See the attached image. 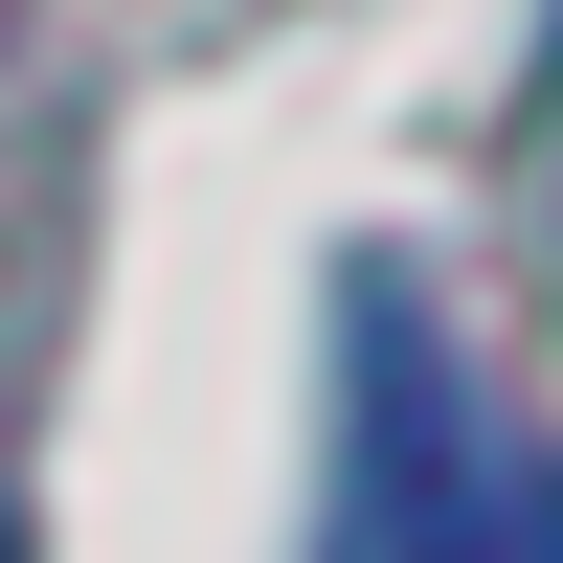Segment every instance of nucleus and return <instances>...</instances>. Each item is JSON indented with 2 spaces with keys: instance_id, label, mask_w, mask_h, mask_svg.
<instances>
[{
  "instance_id": "2",
  "label": "nucleus",
  "mask_w": 563,
  "mask_h": 563,
  "mask_svg": "<svg viewBox=\"0 0 563 563\" xmlns=\"http://www.w3.org/2000/svg\"><path fill=\"white\" fill-rule=\"evenodd\" d=\"M0 563H23V519H0Z\"/></svg>"
},
{
  "instance_id": "1",
  "label": "nucleus",
  "mask_w": 563,
  "mask_h": 563,
  "mask_svg": "<svg viewBox=\"0 0 563 563\" xmlns=\"http://www.w3.org/2000/svg\"><path fill=\"white\" fill-rule=\"evenodd\" d=\"M316 563H563V451L474 384V339H429L406 271L339 294V519Z\"/></svg>"
}]
</instances>
